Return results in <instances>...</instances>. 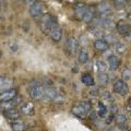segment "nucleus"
Listing matches in <instances>:
<instances>
[{"label": "nucleus", "instance_id": "nucleus-5", "mask_svg": "<svg viewBox=\"0 0 131 131\" xmlns=\"http://www.w3.org/2000/svg\"><path fill=\"white\" fill-rule=\"evenodd\" d=\"M21 102H22L21 97H15L13 100L8 101V102H0V109L5 110V112L8 109H12V108H14L16 105H19Z\"/></svg>", "mask_w": 131, "mask_h": 131}, {"label": "nucleus", "instance_id": "nucleus-42", "mask_svg": "<svg viewBox=\"0 0 131 131\" xmlns=\"http://www.w3.org/2000/svg\"><path fill=\"white\" fill-rule=\"evenodd\" d=\"M130 116H131V113H130Z\"/></svg>", "mask_w": 131, "mask_h": 131}, {"label": "nucleus", "instance_id": "nucleus-28", "mask_svg": "<svg viewBox=\"0 0 131 131\" xmlns=\"http://www.w3.org/2000/svg\"><path fill=\"white\" fill-rule=\"evenodd\" d=\"M52 102H54V103H57V104H62L63 102H64V97L61 95V94H57L56 95V97L54 98V100H52Z\"/></svg>", "mask_w": 131, "mask_h": 131}, {"label": "nucleus", "instance_id": "nucleus-13", "mask_svg": "<svg viewBox=\"0 0 131 131\" xmlns=\"http://www.w3.org/2000/svg\"><path fill=\"white\" fill-rule=\"evenodd\" d=\"M57 94H58V92H57V90L55 88H46L45 89V94H44L43 100H45L46 102L52 101L56 97Z\"/></svg>", "mask_w": 131, "mask_h": 131}, {"label": "nucleus", "instance_id": "nucleus-24", "mask_svg": "<svg viewBox=\"0 0 131 131\" xmlns=\"http://www.w3.org/2000/svg\"><path fill=\"white\" fill-rule=\"evenodd\" d=\"M106 114H107V108L105 107V105L102 102H100L98 103V116L101 118H103L106 116Z\"/></svg>", "mask_w": 131, "mask_h": 131}, {"label": "nucleus", "instance_id": "nucleus-19", "mask_svg": "<svg viewBox=\"0 0 131 131\" xmlns=\"http://www.w3.org/2000/svg\"><path fill=\"white\" fill-rule=\"evenodd\" d=\"M11 128L13 131H25L27 127L23 121H14L12 122Z\"/></svg>", "mask_w": 131, "mask_h": 131}, {"label": "nucleus", "instance_id": "nucleus-10", "mask_svg": "<svg viewBox=\"0 0 131 131\" xmlns=\"http://www.w3.org/2000/svg\"><path fill=\"white\" fill-rule=\"evenodd\" d=\"M107 64L109 69L112 71H116L118 68H119V64H120V59L118 58L117 56H109L108 59H107Z\"/></svg>", "mask_w": 131, "mask_h": 131}, {"label": "nucleus", "instance_id": "nucleus-27", "mask_svg": "<svg viewBox=\"0 0 131 131\" xmlns=\"http://www.w3.org/2000/svg\"><path fill=\"white\" fill-rule=\"evenodd\" d=\"M114 47H115V50L118 51V52H124L125 49H126V46L124 44H121V43H116Z\"/></svg>", "mask_w": 131, "mask_h": 131}, {"label": "nucleus", "instance_id": "nucleus-21", "mask_svg": "<svg viewBox=\"0 0 131 131\" xmlns=\"http://www.w3.org/2000/svg\"><path fill=\"white\" fill-rule=\"evenodd\" d=\"M97 81H98V83H100L101 85L105 86V85L108 84L109 78H108V75L106 74V73H100V74L97 75Z\"/></svg>", "mask_w": 131, "mask_h": 131}, {"label": "nucleus", "instance_id": "nucleus-3", "mask_svg": "<svg viewBox=\"0 0 131 131\" xmlns=\"http://www.w3.org/2000/svg\"><path fill=\"white\" fill-rule=\"evenodd\" d=\"M57 26V23H56V20L52 18L50 15H46L45 18L43 19V22H42V27H43V31L44 33L46 34H50L51 31Z\"/></svg>", "mask_w": 131, "mask_h": 131}, {"label": "nucleus", "instance_id": "nucleus-34", "mask_svg": "<svg viewBox=\"0 0 131 131\" xmlns=\"http://www.w3.org/2000/svg\"><path fill=\"white\" fill-rule=\"evenodd\" d=\"M6 81V78H3V77H1L0 75V88L2 86V84H3V82Z\"/></svg>", "mask_w": 131, "mask_h": 131}, {"label": "nucleus", "instance_id": "nucleus-6", "mask_svg": "<svg viewBox=\"0 0 131 131\" xmlns=\"http://www.w3.org/2000/svg\"><path fill=\"white\" fill-rule=\"evenodd\" d=\"M43 11H44L43 5L38 1L35 2L32 7H30V14L33 16V18H39V16H42Z\"/></svg>", "mask_w": 131, "mask_h": 131}, {"label": "nucleus", "instance_id": "nucleus-29", "mask_svg": "<svg viewBox=\"0 0 131 131\" xmlns=\"http://www.w3.org/2000/svg\"><path fill=\"white\" fill-rule=\"evenodd\" d=\"M122 78H124V81L129 80L131 78V70H129V69H125V70L122 71Z\"/></svg>", "mask_w": 131, "mask_h": 131}, {"label": "nucleus", "instance_id": "nucleus-4", "mask_svg": "<svg viewBox=\"0 0 131 131\" xmlns=\"http://www.w3.org/2000/svg\"><path fill=\"white\" fill-rule=\"evenodd\" d=\"M113 90L115 93L119 94L120 96H125V95H127V93H128V85H127V83L124 80L118 79L114 82Z\"/></svg>", "mask_w": 131, "mask_h": 131}, {"label": "nucleus", "instance_id": "nucleus-16", "mask_svg": "<svg viewBox=\"0 0 131 131\" xmlns=\"http://www.w3.org/2000/svg\"><path fill=\"white\" fill-rule=\"evenodd\" d=\"M49 35H50V37L54 39L55 42H59V40L61 39V37H62V31H61V28L57 25L54 30L51 31V33Z\"/></svg>", "mask_w": 131, "mask_h": 131}, {"label": "nucleus", "instance_id": "nucleus-8", "mask_svg": "<svg viewBox=\"0 0 131 131\" xmlns=\"http://www.w3.org/2000/svg\"><path fill=\"white\" fill-rule=\"evenodd\" d=\"M15 97H16V91L14 89L6 90V91L0 93V102H8L13 100Z\"/></svg>", "mask_w": 131, "mask_h": 131}, {"label": "nucleus", "instance_id": "nucleus-31", "mask_svg": "<svg viewBox=\"0 0 131 131\" xmlns=\"http://www.w3.org/2000/svg\"><path fill=\"white\" fill-rule=\"evenodd\" d=\"M109 109H110V115H115L117 113V106L114 105V104H112L109 106Z\"/></svg>", "mask_w": 131, "mask_h": 131}, {"label": "nucleus", "instance_id": "nucleus-40", "mask_svg": "<svg viewBox=\"0 0 131 131\" xmlns=\"http://www.w3.org/2000/svg\"><path fill=\"white\" fill-rule=\"evenodd\" d=\"M0 55H1V51H0Z\"/></svg>", "mask_w": 131, "mask_h": 131}, {"label": "nucleus", "instance_id": "nucleus-26", "mask_svg": "<svg viewBox=\"0 0 131 131\" xmlns=\"http://www.w3.org/2000/svg\"><path fill=\"white\" fill-rule=\"evenodd\" d=\"M102 97H103L105 101L110 102V103H113L114 102V97L112 96V94H110L108 91H103L102 92Z\"/></svg>", "mask_w": 131, "mask_h": 131}, {"label": "nucleus", "instance_id": "nucleus-36", "mask_svg": "<svg viewBox=\"0 0 131 131\" xmlns=\"http://www.w3.org/2000/svg\"><path fill=\"white\" fill-rule=\"evenodd\" d=\"M128 106H129V107L131 108V96L129 97V100H128Z\"/></svg>", "mask_w": 131, "mask_h": 131}, {"label": "nucleus", "instance_id": "nucleus-9", "mask_svg": "<svg viewBox=\"0 0 131 131\" xmlns=\"http://www.w3.org/2000/svg\"><path fill=\"white\" fill-rule=\"evenodd\" d=\"M94 47L98 51H105L109 48V44L107 40H105L104 38H97L94 42Z\"/></svg>", "mask_w": 131, "mask_h": 131}, {"label": "nucleus", "instance_id": "nucleus-2", "mask_svg": "<svg viewBox=\"0 0 131 131\" xmlns=\"http://www.w3.org/2000/svg\"><path fill=\"white\" fill-rule=\"evenodd\" d=\"M45 89L46 88H44L42 84H33L28 90V93L33 100H42L44 98Z\"/></svg>", "mask_w": 131, "mask_h": 131}, {"label": "nucleus", "instance_id": "nucleus-15", "mask_svg": "<svg viewBox=\"0 0 131 131\" xmlns=\"http://www.w3.org/2000/svg\"><path fill=\"white\" fill-rule=\"evenodd\" d=\"M97 10H98V12H100V13H102V15H107L109 12H110L109 3L106 2V1L101 2L100 5L97 6Z\"/></svg>", "mask_w": 131, "mask_h": 131}, {"label": "nucleus", "instance_id": "nucleus-30", "mask_svg": "<svg viewBox=\"0 0 131 131\" xmlns=\"http://www.w3.org/2000/svg\"><path fill=\"white\" fill-rule=\"evenodd\" d=\"M115 7H116L117 9H122V8L125 7V2L120 1V0H115Z\"/></svg>", "mask_w": 131, "mask_h": 131}, {"label": "nucleus", "instance_id": "nucleus-12", "mask_svg": "<svg viewBox=\"0 0 131 131\" xmlns=\"http://www.w3.org/2000/svg\"><path fill=\"white\" fill-rule=\"evenodd\" d=\"M117 32L119 33L120 35L124 36H128L131 33V25L127 23H119L117 25Z\"/></svg>", "mask_w": 131, "mask_h": 131}, {"label": "nucleus", "instance_id": "nucleus-1", "mask_svg": "<svg viewBox=\"0 0 131 131\" xmlns=\"http://www.w3.org/2000/svg\"><path fill=\"white\" fill-rule=\"evenodd\" d=\"M92 106L88 102H81V103L74 105L72 107V113L74 114V116L79 118H85L88 116V114L91 112Z\"/></svg>", "mask_w": 131, "mask_h": 131}, {"label": "nucleus", "instance_id": "nucleus-17", "mask_svg": "<svg viewBox=\"0 0 131 131\" xmlns=\"http://www.w3.org/2000/svg\"><path fill=\"white\" fill-rule=\"evenodd\" d=\"M88 10H89V7H86L84 3H78V5L75 6V8H74V11H75L77 15L80 16L81 19H82V16L84 15V13Z\"/></svg>", "mask_w": 131, "mask_h": 131}, {"label": "nucleus", "instance_id": "nucleus-41", "mask_svg": "<svg viewBox=\"0 0 131 131\" xmlns=\"http://www.w3.org/2000/svg\"><path fill=\"white\" fill-rule=\"evenodd\" d=\"M0 8H1V5H0Z\"/></svg>", "mask_w": 131, "mask_h": 131}, {"label": "nucleus", "instance_id": "nucleus-18", "mask_svg": "<svg viewBox=\"0 0 131 131\" xmlns=\"http://www.w3.org/2000/svg\"><path fill=\"white\" fill-rule=\"evenodd\" d=\"M81 81H82V83L84 85H86V86H93L94 85L93 77L91 74H89V73H84V74L81 77Z\"/></svg>", "mask_w": 131, "mask_h": 131}, {"label": "nucleus", "instance_id": "nucleus-38", "mask_svg": "<svg viewBox=\"0 0 131 131\" xmlns=\"http://www.w3.org/2000/svg\"><path fill=\"white\" fill-rule=\"evenodd\" d=\"M107 131H115V129H114V128H109Z\"/></svg>", "mask_w": 131, "mask_h": 131}, {"label": "nucleus", "instance_id": "nucleus-22", "mask_svg": "<svg viewBox=\"0 0 131 131\" xmlns=\"http://www.w3.org/2000/svg\"><path fill=\"white\" fill-rule=\"evenodd\" d=\"M82 20H83L84 22H86V23H91L93 20H94V13H93V11L89 9L84 13V15L82 16Z\"/></svg>", "mask_w": 131, "mask_h": 131}, {"label": "nucleus", "instance_id": "nucleus-32", "mask_svg": "<svg viewBox=\"0 0 131 131\" xmlns=\"http://www.w3.org/2000/svg\"><path fill=\"white\" fill-rule=\"evenodd\" d=\"M113 120H114V115H109V116L106 118V121H105V122H106L107 125H110V124L113 122Z\"/></svg>", "mask_w": 131, "mask_h": 131}, {"label": "nucleus", "instance_id": "nucleus-14", "mask_svg": "<svg viewBox=\"0 0 131 131\" xmlns=\"http://www.w3.org/2000/svg\"><path fill=\"white\" fill-rule=\"evenodd\" d=\"M21 112L24 115H27V116H31V115L34 114V105H33L31 102H25L21 105Z\"/></svg>", "mask_w": 131, "mask_h": 131}, {"label": "nucleus", "instance_id": "nucleus-11", "mask_svg": "<svg viewBox=\"0 0 131 131\" xmlns=\"http://www.w3.org/2000/svg\"><path fill=\"white\" fill-rule=\"evenodd\" d=\"M3 115L7 117L8 120H13V121H16L20 118V112L18 109L15 108H12V109H8L6 112H3Z\"/></svg>", "mask_w": 131, "mask_h": 131}, {"label": "nucleus", "instance_id": "nucleus-25", "mask_svg": "<svg viewBox=\"0 0 131 131\" xmlns=\"http://www.w3.org/2000/svg\"><path fill=\"white\" fill-rule=\"evenodd\" d=\"M116 122H117V125L118 126H124L127 124V117L125 116V115H122V114H119V115H117L116 116Z\"/></svg>", "mask_w": 131, "mask_h": 131}, {"label": "nucleus", "instance_id": "nucleus-20", "mask_svg": "<svg viewBox=\"0 0 131 131\" xmlns=\"http://www.w3.org/2000/svg\"><path fill=\"white\" fill-rule=\"evenodd\" d=\"M78 58H79V61L81 63H86L88 60H89V52L86 51V49L82 48L81 50L79 51V56H78Z\"/></svg>", "mask_w": 131, "mask_h": 131}, {"label": "nucleus", "instance_id": "nucleus-35", "mask_svg": "<svg viewBox=\"0 0 131 131\" xmlns=\"http://www.w3.org/2000/svg\"><path fill=\"white\" fill-rule=\"evenodd\" d=\"M97 89H93V91L91 90V94H93V95H97Z\"/></svg>", "mask_w": 131, "mask_h": 131}, {"label": "nucleus", "instance_id": "nucleus-7", "mask_svg": "<svg viewBox=\"0 0 131 131\" xmlns=\"http://www.w3.org/2000/svg\"><path fill=\"white\" fill-rule=\"evenodd\" d=\"M64 46L70 54H75L78 50V47H79V43H78V40L74 37H69L67 39V42H66Z\"/></svg>", "mask_w": 131, "mask_h": 131}, {"label": "nucleus", "instance_id": "nucleus-37", "mask_svg": "<svg viewBox=\"0 0 131 131\" xmlns=\"http://www.w3.org/2000/svg\"><path fill=\"white\" fill-rule=\"evenodd\" d=\"M127 18H128V20H129V21H131V12H130V13H129L128 15H127Z\"/></svg>", "mask_w": 131, "mask_h": 131}, {"label": "nucleus", "instance_id": "nucleus-33", "mask_svg": "<svg viewBox=\"0 0 131 131\" xmlns=\"http://www.w3.org/2000/svg\"><path fill=\"white\" fill-rule=\"evenodd\" d=\"M25 2H26V5H28L30 7H32L35 2H37V1H36V0H25Z\"/></svg>", "mask_w": 131, "mask_h": 131}, {"label": "nucleus", "instance_id": "nucleus-23", "mask_svg": "<svg viewBox=\"0 0 131 131\" xmlns=\"http://www.w3.org/2000/svg\"><path fill=\"white\" fill-rule=\"evenodd\" d=\"M96 68H97V70L100 73H105V71L107 70V66H106V63L102 60L96 61Z\"/></svg>", "mask_w": 131, "mask_h": 131}, {"label": "nucleus", "instance_id": "nucleus-39", "mask_svg": "<svg viewBox=\"0 0 131 131\" xmlns=\"http://www.w3.org/2000/svg\"><path fill=\"white\" fill-rule=\"evenodd\" d=\"M129 9H130V12H131V6H130V7H129Z\"/></svg>", "mask_w": 131, "mask_h": 131}]
</instances>
